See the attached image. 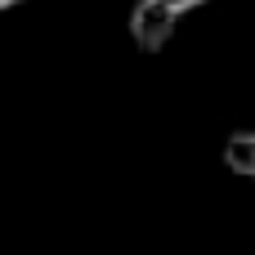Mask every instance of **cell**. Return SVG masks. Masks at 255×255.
<instances>
[{
    "mask_svg": "<svg viewBox=\"0 0 255 255\" xmlns=\"http://www.w3.org/2000/svg\"><path fill=\"white\" fill-rule=\"evenodd\" d=\"M175 27H179V13L166 9L161 0H134V9H130V40L143 54L166 49L170 36H175Z\"/></svg>",
    "mask_w": 255,
    "mask_h": 255,
    "instance_id": "cell-1",
    "label": "cell"
},
{
    "mask_svg": "<svg viewBox=\"0 0 255 255\" xmlns=\"http://www.w3.org/2000/svg\"><path fill=\"white\" fill-rule=\"evenodd\" d=\"M224 166L242 179H255V130H238L224 143Z\"/></svg>",
    "mask_w": 255,
    "mask_h": 255,
    "instance_id": "cell-2",
    "label": "cell"
},
{
    "mask_svg": "<svg viewBox=\"0 0 255 255\" xmlns=\"http://www.w3.org/2000/svg\"><path fill=\"white\" fill-rule=\"evenodd\" d=\"M161 4H166V9H175V13L184 18L188 9H197V4H206V0H161Z\"/></svg>",
    "mask_w": 255,
    "mask_h": 255,
    "instance_id": "cell-3",
    "label": "cell"
},
{
    "mask_svg": "<svg viewBox=\"0 0 255 255\" xmlns=\"http://www.w3.org/2000/svg\"><path fill=\"white\" fill-rule=\"evenodd\" d=\"M13 4H22V0H0V13H4V9H13Z\"/></svg>",
    "mask_w": 255,
    "mask_h": 255,
    "instance_id": "cell-4",
    "label": "cell"
}]
</instances>
